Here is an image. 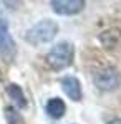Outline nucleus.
<instances>
[{"label":"nucleus","mask_w":121,"mask_h":124,"mask_svg":"<svg viewBox=\"0 0 121 124\" xmlns=\"http://www.w3.org/2000/svg\"><path fill=\"white\" fill-rule=\"evenodd\" d=\"M108 124H121V119H113L111 123H108Z\"/></svg>","instance_id":"9"},{"label":"nucleus","mask_w":121,"mask_h":124,"mask_svg":"<svg viewBox=\"0 0 121 124\" xmlns=\"http://www.w3.org/2000/svg\"><path fill=\"white\" fill-rule=\"evenodd\" d=\"M45 109H47L48 116H52V117H55V119H60V117H63V114H65L66 106H65V103H63V99H60V98H52V99H48Z\"/></svg>","instance_id":"7"},{"label":"nucleus","mask_w":121,"mask_h":124,"mask_svg":"<svg viewBox=\"0 0 121 124\" xmlns=\"http://www.w3.org/2000/svg\"><path fill=\"white\" fill-rule=\"evenodd\" d=\"M120 81H121L120 73H118L116 70H113V68L101 70V71L96 75V78H95V83L98 85V88H100V89H104V91L118 88Z\"/></svg>","instance_id":"4"},{"label":"nucleus","mask_w":121,"mask_h":124,"mask_svg":"<svg viewBox=\"0 0 121 124\" xmlns=\"http://www.w3.org/2000/svg\"><path fill=\"white\" fill-rule=\"evenodd\" d=\"M53 12L58 15H76L85 7L83 0H53L52 2Z\"/></svg>","instance_id":"5"},{"label":"nucleus","mask_w":121,"mask_h":124,"mask_svg":"<svg viewBox=\"0 0 121 124\" xmlns=\"http://www.w3.org/2000/svg\"><path fill=\"white\" fill-rule=\"evenodd\" d=\"M61 88L65 91V94L71 101H80L81 99V85L78 81V78L75 76H65L61 79Z\"/></svg>","instance_id":"6"},{"label":"nucleus","mask_w":121,"mask_h":124,"mask_svg":"<svg viewBox=\"0 0 121 124\" xmlns=\"http://www.w3.org/2000/svg\"><path fill=\"white\" fill-rule=\"evenodd\" d=\"M15 53H17V48L9 31V23L5 18H0V56L5 61H12Z\"/></svg>","instance_id":"3"},{"label":"nucleus","mask_w":121,"mask_h":124,"mask_svg":"<svg viewBox=\"0 0 121 124\" xmlns=\"http://www.w3.org/2000/svg\"><path fill=\"white\" fill-rule=\"evenodd\" d=\"M47 63L52 70L60 71L73 63V45L68 41H60L48 51Z\"/></svg>","instance_id":"2"},{"label":"nucleus","mask_w":121,"mask_h":124,"mask_svg":"<svg viewBox=\"0 0 121 124\" xmlns=\"http://www.w3.org/2000/svg\"><path fill=\"white\" fill-rule=\"evenodd\" d=\"M7 93L9 96L15 101V104L18 106V108H25L27 106V99H25V94H23V91H22V88L18 85H10L7 88Z\"/></svg>","instance_id":"8"},{"label":"nucleus","mask_w":121,"mask_h":124,"mask_svg":"<svg viewBox=\"0 0 121 124\" xmlns=\"http://www.w3.org/2000/svg\"><path fill=\"white\" fill-rule=\"evenodd\" d=\"M56 33H58L56 22L45 18L42 22H38V23H35L32 28L28 30L27 35H25V40L28 43H32V45H42V43L52 41L56 37Z\"/></svg>","instance_id":"1"}]
</instances>
